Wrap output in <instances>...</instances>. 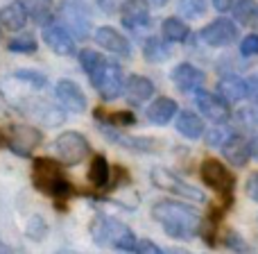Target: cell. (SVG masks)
I'll return each instance as SVG.
<instances>
[{"label":"cell","mask_w":258,"mask_h":254,"mask_svg":"<svg viewBox=\"0 0 258 254\" xmlns=\"http://www.w3.org/2000/svg\"><path fill=\"white\" fill-rule=\"evenodd\" d=\"M152 218L163 227V232L179 241H190L202 232V216L195 207L186 202L161 200L152 207Z\"/></svg>","instance_id":"obj_1"},{"label":"cell","mask_w":258,"mask_h":254,"mask_svg":"<svg viewBox=\"0 0 258 254\" xmlns=\"http://www.w3.org/2000/svg\"><path fill=\"white\" fill-rule=\"evenodd\" d=\"M32 182H34V186L41 193L52 197L54 205L57 202H66L75 193L71 179L63 175L61 164L50 159V157H41V159L34 161V166H32Z\"/></svg>","instance_id":"obj_2"},{"label":"cell","mask_w":258,"mask_h":254,"mask_svg":"<svg viewBox=\"0 0 258 254\" xmlns=\"http://www.w3.org/2000/svg\"><path fill=\"white\" fill-rule=\"evenodd\" d=\"M91 236L98 245L102 247H113L120 252H134L136 250V234L132 232V227L120 220H113L109 216H95L91 220Z\"/></svg>","instance_id":"obj_3"},{"label":"cell","mask_w":258,"mask_h":254,"mask_svg":"<svg viewBox=\"0 0 258 254\" xmlns=\"http://www.w3.org/2000/svg\"><path fill=\"white\" fill-rule=\"evenodd\" d=\"M200 177L211 191H215L227 205L233 202L236 191V175L227 168L220 159H204L200 166Z\"/></svg>","instance_id":"obj_4"},{"label":"cell","mask_w":258,"mask_h":254,"mask_svg":"<svg viewBox=\"0 0 258 254\" xmlns=\"http://www.w3.org/2000/svg\"><path fill=\"white\" fill-rule=\"evenodd\" d=\"M93 89L102 95L104 100H116L120 93H125V73L116 62H104L98 73L89 77Z\"/></svg>","instance_id":"obj_5"},{"label":"cell","mask_w":258,"mask_h":254,"mask_svg":"<svg viewBox=\"0 0 258 254\" xmlns=\"http://www.w3.org/2000/svg\"><path fill=\"white\" fill-rule=\"evenodd\" d=\"M52 147H54V152H57L59 161H61L63 166L82 164V161L89 157V152H91L89 141H86V136H84V134H80V132H63V134H59V136L54 138Z\"/></svg>","instance_id":"obj_6"},{"label":"cell","mask_w":258,"mask_h":254,"mask_svg":"<svg viewBox=\"0 0 258 254\" xmlns=\"http://www.w3.org/2000/svg\"><path fill=\"white\" fill-rule=\"evenodd\" d=\"M152 184L161 191H168L172 195H179L183 200H195V202H204V195H202L200 188H195L192 184L183 182L179 175H174L172 170H165V168H154L150 173Z\"/></svg>","instance_id":"obj_7"},{"label":"cell","mask_w":258,"mask_h":254,"mask_svg":"<svg viewBox=\"0 0 258 254\" xmlns=\"http://www.w3.org/2000/svg\"><path fill=\"white\" fill-rule=\"evenodd\" d=\"M39 143H41V132L36 127L14 125L9 127V134H5V145L18 157H30Z\"/></svg>","instance_id":"obj_8"},{"label":"cell","mask_w":258,"mask_h":254,"mask_svg":"<svg viewBox=\"0 0 258 254\" xmlns=\"http://www.w3.org/2000/svg\"><path fill=\"white\" fill-rule=\"evenodd\" d=\"M200 39L211 48H227L238 39V25L229 18H215L200 32Z\"/></svg>","instance_id":"obj_9"},{"label":"cell","mask_w":258,"mask_h":254,"mask_svg":"<svg viewBox=\"0 0 258 254\" xmlns=\"http://www.w3.org/2000/svg\"><path fill=\"white\" fill-rule=\"evenodd\" d=\"M43 41L52 53L61 55V57H73L75 55V39L73 34L61 25V23H50V25L43 27Z\"/></svg>","instance_id":"obj_10"},{"label":"cell","mask_w":258,"mask_h":254,"mask_svg":"<svg viewBox=\"0 0 258 254\" xmlns=\"http://www.w3.org/2000/svg\"><path fill=\"white\" fill-rule=\"evenodd\" d=\"M61 25L66 27L71 34L80 36V39H86L89 36V14H86L84 5L80 0H68L61 7Z\"/></svg>","instance_id":"obj_11"},{"label":"cell","mask_w":258,"mask_h":254,"mask_svg":"<svg viewBox=\"0 0 258 254\" xmlns=\"http://www.w3.org/2000/svg\"><path fill=\"white\" fill-rule=\"evenodd\" d=\"M170 77H172V84L181 93H197L202 89V84H204V73L188 62L177 64L172 68V73H170Z\"/></svg>","instance_id":"obj_12"},{"label":"cell","mask_w":258,"mask_h":254,"mask_svg":"<svg viewBox=\"0 0 258 254\" xmlns=\"http://www.w3.org/2000/svg\"><path fill=\"white\" fill-rule=\"evenodd\" d=\"M120 18H122V25L129 32H141L152 25L150 7H147L145 0H127L125 7L120 9Z\"/></svg>","instance_id":"obj_13"},{"label":"cell","mask_w":258,"mask_h":254,"mask_svg":"<svg viewBox=\"0 0 258 254\" xmlns=\"http://www.w3.org/2000/svg\"><path fill=\"white\" fill-rule=\"evenodd\" d=\"M195 105L202 112V116L213 121V123H224L229 118V105L224 103L218 93H211V91L200 89L195 95Z\"/></svg>","instance_id":"obj_14"},{"label":"cell","mask_w":258,"mask_h":254,"mask_svg":"<svg viewBox=\"0 0 258 254\" xmlns=\"http://www.w3.org/2000/svg\"><path fill=\"white\" fill-rule=\"evenodd\" d=\"M93 39L100 48H104L111 55H120V57H129V55H132V43H129V39L125 34H120L118 30L109 27V25L98 27L95 34H93Z\"/></svg>","instance_id":"obj_15"},{"label":"cell","mask_w":258,"mask_h":254,"mask_svg":"<svg viewBox=\"0 0 258 254\" xmlns=\"http://www.w3.org/2000/svg\"><path fill=\"white\" fill-rule=\"evenodd\" d=\"M54 95H57V100L68 109V112L82 114V112H86V107H89L84 91L80 89V84H75V82H71V80H59L57 86H54Z\"/></svg>","instance_id":"obj_16"},{"label":"cell","mask_w":258,"mask_h":254,"mask_svg":"<svg viewBox=\"0 0 258 254\" xmlns=\"http://www.w3.org/2000/svg\"><path fill=\"white\" fill-rule=\"evenodd\" d=\"M154 93H156V89L150 77L134 73V75H129L125 80V95L132 105H145Z\"/></svg>","instance_id":"obj_17"},{"label":"cell","mask_w":258,"mask_h":254,"mask_svg":"<svg viewBox=\"0 0 258 254\" xmlns=\"http://www.w3.org/2000/svg\"><path fill=\"white\" fill-rule=\"evenodd\" d=\"M218 95L224 100L227 105L231 103H240L247 95V80L240 75H224L218 80Z\"/></svg>","instance_id":"obj_18"},{"label":"cell","mask_w":258,"mask_h":254,"mask_svg":"<svg viewBox=\"0 0 258 254\" xmlns=\"http://www.w3.org/2000/svg\"><path fill=\"white\" fill-rule=\"evenodd\" d=\"M177 114H179L177 103H174L172 98H165V95H161V98H156L154 103L147 107L145 116H147V121H150L152 125H168V123L172 121Z\"/></svg>","instance_id":"obj_19"},{"label":"cell","mask_w":258,"mask_h":254,"mask_svg":"<svg viewBox=\"0 0 258 254\" xmlns=\"http://www.w3.org/2000/svg\"><path fill=\"white\" fill-rule=\"evenodd\" d=\"M27 21H30V14H27L23 3H9L0 9V25H3L5 30L18 32L27 25Z\"/></svg>","instance_id":"obj_20"},{"label":"cell","mask_w":258,"mask_h":254,"mask_svg":"<svg viewBox=\"0 0 258 254\" xmlns=\"http://www.w3.org/2000/svg\"><path fill=\"white\" fill-rule=\"evenodd\" d=\"M174 127H177V132L181 134V136L190 138V141L202 138V134H204V129H206L204 121H202L195 112H179L177 121H174Z\"/></svg>","instance_id":"obj_21"},{"label":"cell","mask_w":258,"mask_h":254,"mask_svg":"<svg viewBox=\"0 0 258 254\" xmlns=\"http://www.w3.org/2000/svg\"><path fill=\"white\" fill-rule=\"evenodd\" d=\"M111 166H109L107 157L95 155L89 166V184L93 188H107L111 186Z\"/></svg>","instance_id":"obj_22"},{"label":"cell","mask_w":258,"mask_h":254,"mask_svg":"<svg viewBox=\"0 0 258 254\" xmlns=\"http://www.w3.org/2000/svg\"><path fill=\"white\" fill-rule=\"evenodd\" d=\"M222 155L231 166H238V168H240V166H245L247 161H249V157H251L249 141H245L242 136H238L236 134V136H233L231 141L222 147Z\"/></svg>","instance_id":"obj_23"},{"label":"cell","mask_w":258,"mask_h":254,"mask_svg":"<svg viewBox=\"0 0 258 254\" xmlns=\"http://www.w3.org/2000/svg\"><path fill=\"white\" fill-rule=\"evenodd\" d=\"M25 112L32 114V116H34L39 123H43V125H59V123H63V118H66L61 114V109L50 105V103H43V100L27 105Z\"/></svg>","instance_id":"obj_24"},{"label":"cell","mask_w":258,"mask_h":254,"mask_svg":"<svg viewBox=\"0 0 258 254\" xmlns=\"http://www.w3.org/2000/svg\"><path fill=\"white\" fill-rule=\"evenodd\" d=\"M170 55H172V50H170L168 41L159 39V36H150V39L143 43V57H145V62H150V64L168 62Z\"/></svg>","instance_id":"obj_25"},{"label":"cell","mask_w":258,"mask_h":254,"mask_svg":"<svg viewBox=\"0 0 258 254\" xmlns=\"http://www.w3.org/2000/svg\"><path fill=\"white\" fill-rule=\"evenodd\" d=\"M30 18H34L36 25H50V21H54V5L52 0H23Z\"/></svg>","instance_id":"obj_26"},{"label":"cell","mask_w":258,"mask_h":254,"mask_svg":"<svg viewBox=\"0 0 258 254\" xmlns=\"http://www.w3.org/2000/svg\"><path fill=\"white\" fill-rule=\"evenodd\" d=\"M161 32H163V39L168 43H183L190 36V27L177 16H170L161 23Z\"/></svg>","instance_id":"obj_27"},{"label":"cell","mask_w":258,"mask_h":254,"mask_svg":"<svg viewBox=\"0 0 258 254\" xmlns=\"http://www.w3.org/2000/svg\"><path fill=\"white\" fill-rule=\"evenodd\" d=\"M204 136H206V143H209L211 147H224L233 136H236V132H233V127H229L227 123H215L211 129H206Z\"/></svg>","instance_id":"obj_28"},{"label":"cell","mask_w":258,"mask_h":254,"mask_svg":"<svg viewBox=\"0 0 258 254\" xmlns=\"http://www.w3.org/2000/svg\"><path fill=\"white\" fill-rule=\"evenodd\" d=\"M231 12H233V18H236L240 25H254L258 5H256V0H236Z\"/></svg>","instance_id":"obj_29"},{"label":"cell","mask_w":258,"mask_h":254,"mask_svg":"<svg viewBox=\"0 0 258 254\" xmlns=\"http://www.w3.org/2000/svg\"><path fill=\"white\" fill-rule=\"evenodd\" d=\"M98 118L102 123H107V125L102 127H109V129H120V127H129L136 123V118H134L132 112H116V114H102V109H98Z\"/></svg>","instance_id":"obj_30"},{"label":"cell","mask_w":258,"mask_h":254,"mask_svg":"<svg viewBox=\"0 0 258 254\" xmlns=\"http://www.w3.org/2000/svg\"><path fill=\"white\" fill-rule=\"evenodd\" d=\"M80 64H82V68H84V73L86 75H93V73H98L100 68H102V64L107 62V57H102V55L98 53V50H93V48H84V50H80Z\"/></svg>","instance_id":"obj_31"},{"label":"cell","mask_w":258,"mask_h":254,"mask_svg":"<svg viewBox=\"0 0 258 254\" xmlns=\"http://www.w3.org/2000/svg\"><path fill=\"white\" fill-rule=\"evenodd\" d=\"M14 80H18V82H25L30 89H43L45 86V75L43 73H39V71H30V68H23V71H16L14 73Z\"/></svg>","instance_id":"obj_32"},{"label":"cell","mask_w":258,"mask_h":254,"mask_svg":"<svg viewBox=\"0 0 258 254\" xmlns=\"http://www.w3.org/2000/svg\"><path fill=\"white\" fill-rule=\"evenodd\" d=\"M7 48L12 53H21V55H30L36 53V39L32 34H21V36H14L12 41L7 43Z\"/></svg>","instance_id":"obj_33"},{"label":"cell","mask_w":258,"mask_h":254,"mask_svg":"<svg viewBox=\"0 0 258 254\" xmlns=\"http://www.w3.org/2000/svg\"><path fill=\"white\" fill-rule=\"evenodd\" d=\"M206 12V0H179V14L183 18H197Z\"/></svg>","instance_id":"obj_34"},{"label":"cell","mask_w":258,"mask_h":254,"mask_svg":"<svg viewBox=\"0 0 258 254\" xmlns=\"http://www.w3.org/2000/svg\"><path fill=\"white\" fill-rule=\"evenodd\" d=\"M45 234H48V225H45V220L41 218V216L30 218V223H27V236H30L32 241H41Z\"/></svg>","instance_id":"obj_35"},{"label":"cell","mask_w":258,"mask_h":254,"mask_svg":"<svg viewBox=\"0 0 258 254\" xmlns=\"http://www.w3.org/2000/svg\"><path fill=\"white\" fill-rule=\"evenodd\" d=\"M240 55L242 57H254V55H258V34H249L240 41Z\"/></svg>","instance_id":"obj_36"},{"label":"cell","mask_w":258,"mask_h":254,"mask_svg":"<svg viewBox=\"0 0 258 254\" xmlns=\"http://www.w3.org/2000/svg\"><path fill=\"white\" fill-rule=\"evenodd\" d=\"M134 252H136V254H165L154 241H150V238H143V241H138L136 243V250H134Z\"/></svg>","instance_id":"obj_37"},{"label":"cell","mask_w":258,"mask_h":254,"mask_svg":"<svg viewBox=\"0 0 258 254\" xmlns=\"http://www.w3.org/2000/svg\"><path fill=\"white\" fill-rule=\"evenodd\" d=\"M127 0H98V7L102 9L104 14H116L125 7Z\"/></svg>","instance_id":"obj_38"},{"label":"cell","mask_w":258,"mask_h":254,"mask_svg":"<svg viewBox=\"0 0 258 254\" xmlns=\"http://www.w3.org/2000/svg\"><path fill=\"white\" fill-rule=\"evenodd\" d=\"M245 191H247V197H249L251 202H258V173H251L249 177H247Z\"/></svg>","instance_id":"obj_39"},{"label":"cell","mask_w":258,"mask_h":254,"mask_svg":"<svg viewBox=\"0 0 258 254\" xmlns=\"http://www.w3.org/2000/svg\"><path fill=\"white\" fill-rule=\"evenodd\" d=\"M247 98H251V100H256L258 103V75H251L249 80H247Z\"/></svg>","instance_id":"obj_40"},{"label":"cell","mask_w":258,"mask_h":254,"mask_svg":"<svg viewBox=\"0 0 258 254\" xmlns=\"http://www.w3.org/2000/svg\"><path fill=\"white\" fill-rule=\"evenodd\" d=\"M211 3H213V7L218 9V12H229L236 0H211Z\"/></svg>","instance_id":"obj_41"},{"label":"cell","mask_w":258,"mask_h":254,"mask_svg":"<svg viewBox=\"0 0 258 254\" xmlns=\"http://www.w3.org/2000/svg\"><path fill=\"white\" fill-rule=\"evenodd\" d=\"M249 152H251V157H254V159H258V136H254L249 141Z\"/></svg>","instance_id":"obj_42"},{"label":"cell","mask_w":258,"mask_h":254,"mask_svg":"<svg viewBox=\"0 0 258 254\" xmlns=\"http://www.w3.org/2000/svg\"><path fill=\"white\" fill-rule=\"evenodd\" d=\"M147 7H163V5H168V0H145Z\"/></svg>","instance_id":"obj_43"},{"label":"cell","mask_w":258,"mask_h":254,"mask_svg":"<svg viewBox=\"0 0 258 254\" xmlns=\"http://www.w3.org/2000/svg\"><path fill=\"white\" fill-rule=\"evenodd\" d=\"M0 254H14L12 247H7V245L3 243V238H0Z\"/></svg>","instance_id":"obj_44"},{"label":"cell","mask_w":258,"mask_h":254,"mask_svg":"<svg viewBox=\"0 0 258 254\" xmlns=\"http://www.w3.org/2000/svg\"><path fill=\"white\" fill-rule=\"evenodd\" d=\"M57 254H80V252H75V250H59Z\"/></svg>","instance_id":"obj_45"},{"label":"cell","mask_w":258,"mask_h":254,"mask_svg":"<svg viewBox=\"0 0 258 254\" xmlns=\"http://www.w3.org/2000/svg\"><path fill=\"white\" fill-rule=\"evenodd\" d=\"M0 145H5V132L0 129Z\"/></svg>","instance_id":"obj_46"},{"label":"cell","mask_w":258,"mask_h":254,"mask_svg":"<svg viewBox=\"0 0 258 254\" xmlns=\"http://www.w3.org/2000/svg\"><path fill=\"white\" fill-rule=\"evenodd\" d=\"M254 23H256V25H258V14H256V21H254Z\"/></svg>","instance_id":"obj_47"},{"label":"cell","mask_w":258,"mask_h":254,"mask_svg":"<svg viewBox=\"0 0 258 254\" xmlns=\"http://www.w3.org/2000/svg\"><path fill=\"white\" fill-rule=\"evenodd\" d=\"M0 39H3V32H0Z\"/></svg>","instance_id":"obj_48"}]
</instances>
